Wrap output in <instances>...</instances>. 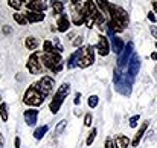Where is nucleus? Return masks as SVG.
Here are the masks:
<instances>
[{
    "mask_svg": "<svg viewBox=\"0 0 157 148\" xmlns=\"http://www.w3.org/2000/svg\"><path fill=\"white\" fill-rule=\"evenodd\" d=\"M61 52H51V53H41V64L44 67H48L51 72L53 73H58L61 69H63V58L59 55Z\"/></svg>",
    "mask_w": 157,
    "mask_h": 148,
    "instance_id": "1",
    "label": "nucleus"
},
{
    "mask_svg": "<svg viewBox=\"0 0 157 148\" xmlns=\"http://www.w3.org/2000/svg\"><path fill=\"white\" fill-rule=\"evenodd\" d=\"M69 92H70V86H69L67 83L61 84V86L56 89V92H55V95H53V99L51 101V104H49V108H51V111H52L53 115H56V113L59 111V108H61L64 99L67 98Z\"/></svg>",
    "mask_w": 157,
    "mask_h": 148,
    "instance_id": "2",
    "label": "nucleus"
},
{
    "mask_svg": "<svg viewBox=\"0 0 157 148\" xmlns=\"http://www.w3.org/2000/svg\"><path fill=\"white\" fill-rule=\"evenodd\" d=\"M84 9L87 12V15L90 18L95 20V23L101 25V28H104V23H105V18L102 15V12L99 11V8L96 6V3L93 0H86V5H84Z\"/></svg>",
    "mask_w": 157,
    "mask_h": 148,
    "instance_id": "3",
    "label": "nucleus"
},
{
    "mask_svg": "<svg viewBox=\"0 0 157 148\" xmlns=\"http://www.w3.org/2000/svg\"><path fill=\"white\" fill-rule=\"evenodd\" d=\"M114 86H116V90L125 96L131 93V80H128L127 75H121L116 70H114Z\"/></svg>",
    "mask_w": 157,
    "mask_h": 148,
    "instance_id": "4",
    "label": "nucleus"
},
{
    "mask_svg": "<svg viewBox=\"0 0 157 148\" xmlns=\"http://www.w3.org/2000/svg\"><path fill=\"white\" fill-rule=\"evenodd\" d=\"M43 101H44V96H43L34 86H31V87L26 90L25 96H23V102L28 104V105H31V107H38V105L43 104Z\"/></svg>",
    "mask_w": 157,
    "mask_h": 148,
    "instance_id": "5",
    "label": "nucleus"
},
{
    "mask_svg": "<svg viewBox=\"0 0 157 148\" xmlns=\"http://www.w3.org/2000/svg\"><path fill=\"white\" fill-rule=\"evenodd\" d=\"M26 67H28V70H29L32 75H38V73H41V70H43V64H41V52L34 50V52L31 53L28 63H26Z\"/></svg>",
    "mask_w": 157,
    "mask_h": 148,
    "instance_id": "6",
    "label": "nucleus"
},
{
    "mask_svg": "<svg viewBox=\"0 0 157 148\" xmlns=\"http://www.w3.org/2000/svg\"><path fill=\"white\" fill-rule=\"evenodd\" d=\"M34 87L46 98V96H49L53 92V89H55V81H53L51 76H43L40 81H37V83L34 84Z\"/></svg>",
    "mask_w": 157,
    "mask_h": 148,
    "instance_id": "7",
    "label": "nucleus"
},
{
    "mask_svg": "<svg viewBox=\"0 0 157 148\" xmlns=\"http://www.w3.org/2000/svg\"><path fill=\"white\" fill-rule=\"evenodd\" d=\"M95 63V48L93 46H86L81 49V56H79V63L78 66L81 69H86L89 66H92Z\"/></svg>",
    "mask_w": 157,
    "mask_h": 148,
    "instance_id": "8",
    "label": "nucleus"
},
{
    "mask_svg": "<svg viewBox=\"0 0 157 148\" xmlns=\"http://www.w3.org/2000/svg\"><path fill=\"white\" fill-rule=\"evenodd\" d=\"M110 15L111 17H116L117 20H121L125 26L128 25L130 18H128V14L125 9H122L121 6H116V5H110Z\"/></svg>",
    "mask_w": 157,
    "mask_h": 148,
    "instance_id": "9",
    "label": "nucleus"
},
{
    "mask_svg": "<svg viewBox=\"0 0 157 148\" xmlns=\"http://www.w3.org/2000/svg\"><path fill=\"white\" fill-rule=\"evenodd\" d=\"M133 48H134V45L130 41L128 45H125V48H124V52L119 55V69H124L128 63H130V56H131V53H133Z\"/></svg>",
    "mask_w": 157,
    "mask_h": 148,
    "instance_id": "10",
    "label": "nucleus"
},
{
    "mask_svg": "<svg viewBox=\"0 0 157 148\" xmlns=\"http://www.w3.org/2000/svg\"><path fill=\"white\" fill-rule=\"evenodd\" d=\"M26 8L29 11H34V12H44L48 8V3L44 0H28Z\"/></svg>",
    "mask_w": 157,
    "mask_h": 148,
    "instance_id": "11",
    "label": "nucleus"
},
{
    "mask_svg": "<svg viewBox=\"0 0 157 148\" xmlns=\"http://www.w3.org/2000/svg\"><path fill=\"white\" fill-rule=\"evenodd\" d=\"M95 50H96L101 56H107V55L110 53V43H108V40L105 38L104 35H101V37H99L98 45H96Z\"/></svg>",
    "mask_w": 157,
    "mask_h": 148,
    "instance_id": "12",
    "label": "nucleus"
},
{
    "mask_svg": "<svg viewBox=\"0 0 157 148\" xmlns=\"http://www.w3.org/2000/svg\"><path fill=\"white\" fill-rule=\"evenodd\" d=\"M139 69H140V61H139V56L134 53V55H131L130 63H128V73H130V78H134V76L137 75Z\"/></svg>",
    "mask_w": 157,
    "mask_h": 148,
    "instance_id": "13",
    "label": "nucleus"
},
{
    "mask_svg": "<svg viewBox=\"0 0 157 148\" xmlns=\"http://www.w3.org/2000/svg\"><path fill=\"white\" fill-rule=\"evenodd\" d=\"M23 118H25V122H26L28 125L32 127V125L37 124V119H38V110H35V108H28V110L25 111Z\"/></svg>",
    "mask_w": 157,
    "mask_h": 148,
    "instance_id": "14",
    "label": "nucleus"
},
{
    "mask_svg": "<svg viewBox=\"0 0 157 148\" xmlns=\"http://www.w3.org/2000/svg\"><path fill=\"white\" fill-rule=\"evenodd\" d=\"M148 124H150V121H145V122H142V125H140V128L137 130V133H136V136H134V139L131 141V145L136 148L139 145V142L142 141V138H144V134H145V131H147V128H148Z\"/></svg>",
    "mask_w": 157,
    "mask_h": 148,
    "instance_id": "15",
    "label": "nucleus"
},
{
    "mask_svg": "<svg viewBox=\"0 0 157 148\" xmlns=\"http://www.w3.org/2000/svg\"><path fill=\"white\" fill-rule=\"evenodd\" d=\"M124 48H125V43L122 41V38L113 35V38H111V49H113V52L119 56V55L124 52Z\"/></svg>",
    "mask_w": 157,
    "mask_h": 148,
    "instance_id": "16",
    "label": "nucleus"
},
{
    "mask_svg": "<svg viewBox=\"0 0 157 148\" xmlns=\"http://www.w3.org/2000/svg\"><path fill=\"white\" fill-rule=\"evenodd\" d=\"M25 15H26L28 23H40V21H43V20H44V14H43V12L28 11V12H25Z\"/></svg>",
    "mask_w": 157,
    "mask_h": 148,
    "instance_id": "17",
    "label": "nucleus"
},
{
    "mask_svg": "<svg viewBox=\"0 0 157 148\" xmlns=\"http://www.w3.org/2000/svg\"><path fill=\"white\" fill-rule=\"evenodd\" d=\"M56 26H58V31L59 32H67V29L70 28V20L66 14H61L58 17V21H56Z\"/></svg>",
    "mask_w": 157,
    "mask_h": 148,
    "instance_id": "18",
    "label": "nucleus"
},
{
    "mask_svg": "<svg viewBox=\"0 0 157 148\" xmlns=\"http://www.w3.org/2000/svg\"><path fill=\"white\" fill-rule=\"evenodd\" d=\"M79 56H81V48H79L78 50H75V52L69 56V60H67V69H73V67H76L78 63H79Z\"/></svg>",
    "mask_w": 157,
    "mask_h": 148,
    "instance_id": "19",
    "label": "nucleus"
},
{
    "mask_svg": "<svg viewBox=\"0 0 157 148\" xmlns=\"http://www.w3.org/2000/svg\"><path fill=\"white\" fill-rule=\"evenodd\" d=\"M113 142H114V147L116 148H128V145L131 144V141H130L127 136H124V134L116 136V139H114Z\"/></svg>",
    "mask_w": 157,
    "mask_h": 148,
    "instance_id": "20",
    "label": "nucleus"
},
{
    "mask_svg": "<svg viewBox=\"0 0 157 148\" xmlns=\"http://www.w3.org/2000/svg\"><path fill=\"white\" fill-rule=\"evenodd\" d=\"M38 45H40V41H38V38H35V37H28V38L25 40V46L29 50H35L38 48Z\"/></svg>",
    "mask_w": 157,
    "mask_h": 148,
    "instance_id": "21",
    "label": "nucleus"
},
{
    "mask_svg": "<svg viewBox=\"0 0 157 148\" xmlns=\"http://www.w3.org/2000/svg\"><path fill=\"white\" fill-rule=\"evenodd\" d=\"M95 3H96V6L99 8L101 12L110 15V3H108V0H95Z\"/></svg>",
    "mask_w": 157,
    "mask_h": 148,
    "instance_id": "22",
    "label": "nucleus"
},
{
    "mask_svg": "<svg viewBox=\"0 0 157 148\" xmlns=\"http://www.w3.org/2000/svg\"><path fill=\"white\" fill-rule=\"evenodd\" d=\"M51 5H52L53 14H56V15H61L63 14V11H64L63 2H59V0H51Z\"/></svg>",
    "mask_w": 157,
    "mask_h": 148,
    "instance_id": "23",
    "label": "nucleus"
},
{
    "mask_svg": "<svg viewBox=\"0 0 157 148\" xmlns=\"http://www.w3.org/2000/svg\"><path fill=\"white\" fill-rule=\"evenodd\" d=\"M48 130H49V127H48V125H41V127H38V128L34 131V138H35L37 141H41V139H43V136L48 133Z\"/></svg>",
    "mask_w": 157,
    "mask_h": 148,
    "instance_id": "24",
    "label": "nucleus"
},
{
    "mask_svg": "<svg viewBox=\"0 0 157 148\" xmlns=\"http://www.w3.org/2000/svg\"><path fill=\"white\" fill-rule=\"evenodd\" d=\"M66 125H67V121H66V119L59 121V122L56 124V127H55V131H53V134H55V136H61V134H63V131L66 130Z\"/></svg>",
    "mask_w": 157,
    "mask_h": 148,
    "instance_id": "25",
    "label": "nucleus"
},
{
    "mask_svg": "<svg viewBox=\"0 0 157 148\" xmlns=\"http://www.w3.org/2000/svg\"><path fill=\"white\" fill-rule=\"evenodd\" d=\"M14 20H15L18 25H21V26L29 25V23H28V20H26V15H25V14H21V12H15V14H14Z\"/></svg>",
    "mask_w": 157,
    "mask_h": 148,
    "instance_id": "26",
    "label": "nucleus"
},
{
    "mask_svg": "<svg viewBox=\"0 0 157 148\" xmlns=\"http://www.w3.org/2000/svg\"><path fill=\"white\" fill-rule=\"evenodd\" d=\"M43 50H44V53H51V52H58V49L53 46L52 41H49V40H46L44 41V45H43Z\"/></svg>",
    "mask_w": 157,
    "mask_h": 148,
    "instance_id": "27",
    "label": "nucleus"
},
{
    "mask_svg": "<svg viewBox=\"0 0 157 148\" xmlns=\"http://www.w3.org/2000/svg\"><path fill=\"white\" fill-rule=\"evenodd\" d=\"M0 118L2 121H8V105L5 102H0Z\"/></svg>",
    "mask_w": 157,
    "mask_h": 148,
    "instance_id": "28",
    "label": "nucleus"
},
{
    "mask_svg": "<svg viewBox=\"0 0 157 148\" xmlns=\"http://www.w3.org/2000/svg\"><path fill=\"white\" fill-rule=\"evenodd\" d=\"M8 5H9L12 9L20 11V8L23 6V2H21V0H8Z\"/></svg>",
    "mask_w": 157,
    "mask_h": 148,
    "instance_id": "29",
    "label": "nucleus"
},
{
    "mask_svg": "<svg viewBox=\"0 0 157 148\" xmlns=\"http://www.w3.org/2000/svg\"><path fill=\"white\" fill-rule=\"evenodd\" d=\"M96 133H98V130H96V128H92V131H90V134H89V138H87V141H86V144H87L89 147L95 142V139H96Z\"/></svg>",
    "mask_w": 157,
    "mask_h": 148,
    "instance_id": "30",
    "label": "nucleus"
},
{
    "mask_svg": "<svg viewBox=\"0 0 157 148\" xmlns=\"http://www.w3.org/2000/svg\"><path fill=\"white\" fill-rule=\"evenodd\" d=\"M98 102H99V98H98L96 95H92V96H89L87 104H89V107H90V108H95V107L98 105Z\"/></svg>",
    "mask_w": 157,
    "mask_h": 148,
    "instance_id": "31",
    "label": "nucleus"
},
{
    "mask_svg": "<svg viewBox=\"0 0 157 148\" xmlns=\"http://www.w3.org/2000/svg\"><path fill=\"white\" fill-rule=\"evenodd\" d=\"M139 119H140V115H134V116H131V118H130V127H136L137 122H139Z\"/></svg>",
    "mask_w": 157,
    "mask_h": 148,
    "instance_id": "32",
    "label": "nucleus"
},
{
    "mask_svg": "<svg viewBox=\"0 0 157 148\" xmlns=\"http://www.w3.org/2000/svg\"><path fill=\"white\" fill-rule=\"evenodd\" d=\"M92 121H93L92 113H87L86 118H84V125H86V127H92Z\"/></svg>",
    "mask_w": 157,
    "mask_h": 148,
    "instance_id": "33",
    "label": "nucleus"
},
{
    "mask_svg": "<svg viewBox=\"0 0 157 148\" xmlns=\"http://www.w3.org/2000/svg\"><path fill=\"white\" fill-rule=\"evenodd\" d=\"M53 46H56L58 52H63V46H61V43H59V38L55 37V40H53Z\"/></svg>",
    "mask_w": 157,
    "mask_h": 148,
    "instance_id": "34",
    "label": "nucleus"
},
{
    "mask_svg": "<svg viewBox=\"0 0 157 148\" xmlns=\"http://www.w3.org/2000/svg\"><path fill=\"white\" fill-rule=\"evenodd\" d=\"M82 45V37H76V40H73V46L75 48H79Z\"/></svg>",
    "mask_w": 157,
    "mask_h": 148,
    "instance_id": "35",
    "label": "nucleus"
},
{
    "mask_svg": "<svg viewBox=\"0 0 157 148\" xmlns=\"http://www.w3.org/2000/svg\"><path fill=\"white\" fill-rule=\"evenodd\" d=\"M105 148H116L113 139H107V141H105Z\"/></svg>",
    "mask_w": 157,
    "mask_h": 148,
    "instance_id": "36",
    "label": "nucleus"
},
{
    "mask_svg": "<svg viewBox=\"0 0 157 148\" xmlns=\"http://www.w3.org/2000/svg\"><path fill=\"white\" fill-rule=\"evenodd\" d=\"M148 18H150V21H153V23H156L157 21V17L154 15V12L151 11V12H148Z\"/></svg>",
    "mask_w": 157,
    "mask_h": 148,
    "instance_id": "37",
    "label": "nucleus"
},
{
    "mask_svg": "<svg viewBox=\"0 0 157 148\" xmlns=\"http://www.w3.org/2000/svg\"><path fill=\"white\" fill-rule=\"evenodd\" d=\"M79 102H81V93L78 92V93L75 95V99H73V104H75V105H78Z\"/></svg>",
    "mask_w": 157,
    "mask_h": 148,
    "instance_id": "38",
    "label": "nucleus"
},
{
    "mask_svg": "<svg viewBox=\"0 0 157 148\" xmlns=\"http://www.w3.org/2000/svg\"><path fill=\"white\" fill-rule=\"evenodd\" d=\"M150 31H151L153 37H154V38H157V26H151V28H150Z\"/></svg>",
    "mask_w": 157,
    "mask_h": 148,
    "instance_id": "39",
    "label": "nucleus"
},
{
    "mask_svg": "<svg viewBox=\"0 0 157 148\" xmlns=\"http://www.w3.org/2000/svg\"><path fill=\"white\" fill-rule=\"evenodd\" d=\"M12 31H11V28H8V26H5L3 28V34H11Z\"/></svg>",
    "mask_w": 157,
    "mask_h": 148,
    "instance_id": "40",
    "label": "nucleus"
},
{
    "mask_svg": "<svg viewBox=\"0 0 157 148\" xmlns=\"http://www.w3.org/2000/svg\"><path fill=\"white\" fill-rule=\"evenodd\" d=\"M15 148H20V138H15Z\"/></svg>",
    "mask_w": 157,
    "mask_h": 148,
    "instance_id": "41",
    "label": "nucleus"
},
{
    "mask_svg": "<svg viewBox=\"0 0 157 148\" xmlns=\"http://www.w3.org/2000/svg\"><path fill=\"white\" fill-rule=\"evenodd\" d=\"M151 58L156 61V60H157V52H153V53H151Z\"/></svg>",
    "mask_w": 157,
    "mask_h": 148,
    "instance_id": "42",
    "label": "nucleus"
},
{
    "mask_svg": "<svg viewBox=\"0 0 157 148\" xmlns=\"http://www.w3.org/2000/svg\"><path fill=\"white\" fill-rule=\"evenodd\" d=\"M0 148H3V136H2V133H0Z\"/></svg>",
    "mask_w": 157,
    "mask_h": 148,
    "instance_id": "43",
    "label": "nucleus"
},
{
    "mask_svg": "<svg viewBox=\"0 0 157 148\" xmlns=\"http://www.w3.org/2000/svg\"><path fill=\"white\" fill-rule=\"evenodd\" d=\"M153 8H154V11H156V14H157V2H153Z\"/></svg>",
    "mask_w": 157,
    "mask_h": 148,
    "instance_id": "44",
    "label": "nucleus"
},
{
    "mask_svg": "<svg viewBox=\"0 0 157 148\" xmlns=\"http://www.w3.org/2000/svg\"><path fill=\"white\" fill-rule=\"evenodd\" d=\"M70 2H72V3H73V5H76V3H79V2H81V0H70Z\"/></svg>",
    "mask_w": 157,
    "mask_h": 148,
    "instance_id": "45",
    "label": "nucleus"
},
{
    "mask_svg": "<svg viewBox=\"0 0 157 148\" xmlns=\"http://www.w3.org/2000/svg\"><path fill=\"white\" fill-rule=\"evenodd\" d=\"M154 72H156V75H157V66H156V70H154Z\"/></svg>",
    "mask_w": 157,
    "mask_h": 148,
    "instance_id": "46",
    "label": "nucleus"
},
{
    "mask_svg": "<svg viewBox=\"0 0 157 148\" xmlns=\"http://www.w3.org/2000/svg\"><path fill=\"white\" fill-rule=\"evenodd\" d=\"M156 49H157V43H156Z\"/></svg>",
    "mask_w": 157,
    "mask_h": 148,
    "instance_id": "47",
    "label": "nucleus"
},
{
    "mask_svg": "<svg viewBox=\"0 0 157 148\" xmlns=\"http://www.w3.org/2000/svg\"><path fill=\"white\" fill-rule=\"evenodd\" d=\"M0 101H2V98H0Z\"/></svg>",
    "mask_w": 157,
    "mask_h": 148,
    "instance_id": "48",
    "label": "nucleus"
}]
</instances>
